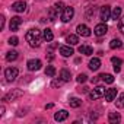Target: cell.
<instances>
[{
  "label": "cell",
  "mask_w": 124,
  "mask_h": 124,
  "mask_svg": "<svg viewBox=\"0 0 124 124\" xmlns=\"http://www.w3.org/2000/svg\"><path fill=\"white\" fill-rule=\"evenodd\" d=\"M25 38H26V41H28V44L31 47H39L41 39H42V32L39 29H37V28H32V29H29L26 32Z\"/></svg>",
  "instance_id": "cell-1"
},
{
  "label": "cell",
  "mask_w": 124,
  "mask_h": 124,
  "mask_svg": "<svg viewBox=\"0 0 124 124\" xmlns=\"http://www.w3.org/2000/svg\"><path fill=\"white\" fill-rule=\"evenodd\" d=\"M73 16H75V9L70 8V6H66L63 9V12H61V15H60V19L64 23H67V22H70L73 19Z\"/></svg>",
  "instance_id": "cell-2"
},
{
  "label": "cell",
  "mask_w": 124,
  "mask_h": 124,
  "mask_svg": "<svg viewBox=\"0 0 124 124\" xmlns=\"http://www.w3.org/2000/svg\"><path fill=\"white\" fill-rule=\"evenodd\" d=\"M105 92H107V89L104 88V86H96V88H93L91 92H89V98L93 101V99H99V98H102V96H105Z\"/></svg>",
  "instance_id": "cell-3"
},
{
  "label": "cell",
  "mask_w": 124,
  "mask_h": 124,
  "mask_svg": "<svg viewBox=\"0 0 124 124\" xmlns=\"http://www.w3.org/2000/svg\"><path fill=\"white\" fill-rule=\"evenodd\" d=\"M21 96H22V91H19V89H12L9 93L5 95L3 101H5V102H12V101L18 99V98H21Z\"/></svg>",
  "instance_id": "cell-4"
},
{
  "label": "cell",
  "mask_w": 124,
  "mask_h": 124,
  "mask_svg": "<svg viewBox=\"0 0 124 124\" xmlns=\"http://www.w3.org/2000/svg\"><path fill=\"white\" fill-rule=\"evenodd\" d=\"M111 8L109 6H102L101 8V10H99V19L102 21V22H107V21H109L111 19Z\"/></svg>",
  "instance_id": "cell-5"
},
{
  "label": "cell",
  "mask_w": 124,
  "mask_h": 124,
  "mask_svg": "<svg viewBox=\"0 0 124 124\" xmlns=\"http://www.w3.org/2000/svg\"><path fill=\"white\" fill-rule=\"evenodd\" d=\"M18 73H19V70H18L16 67H9V69H6V72H5V78H6L8 82H13V80L18 78Z\"/></svg>",
  "instance_id": "cell-6"
},
{
  "label": "cell",
  "mask_w": 124,
  "mask_h": 124,
  "mask_svg": "<svg viewBox=\"0 0 124 124\" xmlns=\"http://www.w3.org/2000/svg\"><path fill=\"white\" fill-rule=\"evenodd\" d=\"M107 32H108V26H107V23H105V22L98 23V25L95 26V29H93V34H95L96 37H104Z\"/></svg>",
  "instance_id": "cell-7"
},
{
  "label": "cell",
  "mask_w": 124,
  "mask_h": 124,
  "mask_svg": "<svg viewBox=\"0 0 124 124\" xmlns=\"http://www.w3.org/2000/svg\"><path fill=\"white\" fill-rule=\"evenodd\" d=\"M26 66H28V70L35 72V70H39L41 69L42 63H41V60H38V58H32V60H29L28 63H26Z\"/></svg>",
  "instance_id": "cell-8"
},
{
  "label": "cell",
  "mask_w": 124,
  "mask_h": 124,
  "mask_svg": "<svg viewBox=\"0 0 124 124\" xmlns=\"http://www.w3.org/2000/svg\"><path fill=\"white\" fill-rule=\"evenodd\" d=\"M21 25H22V19H21L19 16H15V18H12V19H10L9 28H10V31L16 32V31L19 29V26H21Z\"/></svg>",
  "instance_id": "cell-9"
},
{
  "label": "cell",
  "mask_w": 124,
  "mask_h": 124,
  "mask_svg": "<svg viewBox=\"0 0 124 124\" xmlns=\"http://www.w3.org/2000/svg\"><path fill=\"white\" fill-rule=\"evenodd\" d=\"M12 9H13L15 12H18V13H22V12H25V10H26V3L23 2V0L15 2V3L12 5Z\"/></svg>",
  "instance_id": "cell-10"
},
{
  "label": "cell",
  "mask_w": 124,
  "mask_h": 124,
  "mask_svg": "<svg viewBox=\"0 0 124 124\" xmlns=\"http://www.w3.org/2000/svg\"><path fill=\"white\" fill-rule=\"evenodd\" d=\"M76 31H78V34L79 35H82V37H91V29H89V26H86V25H83V23H80V25H78V28H76Z\"/></svg>",
  "instance_id": "cell-11"
},
{
  "label": "cell",
  "mask_w": 124,
  "mask_h": 124,
  "mask_svg": "<svg viewBox=\"0 0 124 124\" xmlns=\"http://www.w3.org/2000/svg\"><path fill=\"white\" fill-rule=\"evenodd\" d=\"M115 98H117V89L115 88L107 89V92H105V101L107 102H112V101H115Z\"/></svg>",
  "instance_id": "cell-12"
},
{
  "label": "cell",
  "mask_w": 124,
  "mask_h": 124,
  "mask_svg": "<svg viewBox=\"0 0 124 124\" xmlns=\"http://www.w3.org/2000/svg\"><path fill=\"white\" fill-rule=\"evenodd\" d=\"M67 117H69V112L66 109H61V111L54 114V120L55 121H64V120H67Z\"/></svg>",
  "instance_id": "cell-13"
},
{
  "label": "cell",
  "mask_w": 124,
  "mask_h": 124,
  "mask_svg": "<svg viewBox=\"0 0 124 124\" xmlns=\"http://www.w3.org/2000/svg\"><path fill=\"white\" fill-rule=\"evenodd\" d=\"M60 54L63 57H70L73 54V48L70 45H61L60 47Z\"/></svg>",
  "instance_id": "cell-14"
},
{
  "label": "cell",
  "mask_w": 124,
  "mask_h": 124,
  "mask_svg": "<svg viewBox=\"0 0 124 124\" xmlns=\"http://www.w3.org/2000/svg\"><path fill=\"white\" fill-rule=\"evenodd\" d=\"M101 67V60L98 58V57H93V58H91V61H89V69L91 70H98Z\"/></svg>",
  "instance_id": "cell-15"
},
{
  "label": "cell",
  "mask_w": 124,
  "mask_h": 124,
  "mask_svg": "<svg viewBox=\"0 0 124 124\" xmlns=\"http://www.w3.org/2000/svg\"><path fill=\"white\" fill-rule=\"evenodd\" d=\"M108 121H109L111 124H117V123L121 121V115H120L118 112H109V115H108Z\"/></svg>",
  "instance_id": "cell-16"
},
{
  "label": "cell",
  "mask_w": 124,
  "mask_h": 124,
  "mask_svg": "<svg viewBox=\"0 0 124 124\" xmlns=\"http://www.w3.org/2000/svg\"><path fill=\"white\" fill-rule=\"evenodd\" d=\"M42 38H44V41H47V42H51L53 41V38H54V34H53V31L51 29H44L42 31Z\"/></svg>",
  "instance_id": "cell-17"
},
{
  "label": "cell",
  "mask_w": 124,
  "mask_h": 124,
  "mask_svg": "<svg viewBox=\"0 0 124 124\" xmlns=\"http://www.w3.org/2000/svg\"><path fill=\"white\" fill-rule=\"evenodd\" d=\"M79 53L85 54V55H91V54H93V48L91 45H80L79 47Z\"/></svg>",
  "instance_id": "cell-18"
},
{
  "label": "cell",
  "mask_w": 124,
  "mask_h": 124,
  "mask_svg": "<svg viewBox=\"0 0 124 124\" xmlns=\"http://www.w3.org/2000/svg\"><path fill=\"white\" fill-rule=\"evenodd\" d=\"M70 78H72V73L67 70V69H63L60 72V79L64 80V82H70Z\"/></svg>",
  "instance_id": "cell-19"
},
{
  "label": "cell",
  "mask_w": 124,
  "mask_h": 124,
  "mask_svg": "<svg viewBox=\"0 0 124 124\" xmlns=\"http://www.w3.org/2000/svg\"><path fill=\"white\" fill-rule=\"evenodd\" d=\"M66 42H69V45H76L79 42V37L75 35V34H70L66 37Z\"/></svg>",
  "instance_id": "cell-20"
},
{
  "label": "cell",
  "mask_w": 124,
  "mask_h": 124,
  "mask_svg": "<svg viewBox=\"0 0 124 124\" xmlns=\"http://www.w3.org/2000/svg\"><path fill=\"white\" fill-rule=\"evenodd\" d=\"M57 16H58V10H57L55 8H51V9L48 10V19H50V21H55Z\"/></svg>",
  "instance_id": "cell-21"
},
{
  "label": "cell",
  "mask_w": 124,
  "mask_h": 124,
  "mask_svg": "<svg viewBox=\"0 0 124 124\" xmlns=\"http://www.w3.org/2000/svg\"><path fill=\"white\" fill-rule=\"evenodd\" d=\"M69 104H70L72 108H79L82 105V99H79V98H70Z\"/></svg>",
  "instance_id": "cell-22"
},
{
  "label": "cell",
  "mask_w": 124,
  "mask_h": 124,
  "mask_svg": "<svg viewBox=\"0 0 124 124\" xmlns=\"http://www.w3.org/2000/svg\"><path fill=\"white\" fill-rule=\"evenodd\" d=\"M109 47H111L112 50H115V48H121V47H123V42H121L118 38H114V39L109 42Z\"/></svg>",
  "instance_id": "cell-23"
},
{
  "label": "cell",
  "mask_w": 124,
  "mask_h": 124,
  "mask_svg": "<svg viewBox=\"0 0 124 124\" xmlns=\"http://www.w3.org/2000/svg\"><path fill=\"white\" fill-rule=\"evenodd\" d=\"M16 58H18V51H15V50L9 51V53L6 54V60H8V61H15Z\"/></svg>",
  "instance_id": "cell-24"
},
{
  "label": "cell",
  "mask_w": 124,
  "mask_h": 124,
  "mask_svg": "<svg viewBox=\"0 0 124 124\" xmlns=\"http://www.w3.org/2000/svg\"><path fill=\"white\" fill-rule=\"evenodd\" d=\"M120 16H121V8H115L111 13V19L117 21V19H120Z\"/></svg>",
  "instance_id": "cell-25"
},
{
  "label": "cell",
  "mask_w": 124,
  "mask_h": 124,
  "mask_svg": "<svg viewBox=\"0 0 124 124\" xmlns=\"http://www.w3.org/2000/svg\"><path fill=\"white\" fill-rule=\"evenodd\" d=\"M45 75H47L48 78H54V76H55V67H54V66H47Z\"/></svg>",
  "instance_id": "cell-26"
},
{
  "label": "cell",
  "mask_w": 124,
  "mask_h": 124,
  "mask_svg": "<svg viewBox=\"0 0 124 124\" xmlns=\"http://www.w3.org/2000/svg\"><path fill=\"white\" fill-rule=\"evenodd\" d=\"M99 78H101L105 83H112V82H114V76H112V75H108V73H107V75L104 73V75H101Z\"/></svg>",
  "instance_id": "cell-27"
},
{
  "label": "cell",
  "mask_w": 124,
  "mask_h": 124,
  "mask_svg": "<svg viewBox=\"0 0 124 124\" xmlns=\"http://www.w3.org/2000/svg\"><path fill=\"white\" fill-rule=\"evenodd\" d=\"M115 105H117V108H124V93H121V95L117 98Z\"/></svg>",
  "instance_id": "cell-28"
},
{
  "label": "cell",
  "mask_w": 124,
  "mask_h": 124,
  "mask_svg": "<svg viewBox=\"0 0 124 124\" xmlns=\"http://www.w3.org/2000/svg\"><path fill=\"white\" fill-rule=\"evenodd\" d=\"M76 80H78V83H85V82L88 80V76H86L85 73H80V75L76 78Z\"/></svg>",
  "instance_id": "cell-29"
},
{
  "label": "cell",
  "mask_w": 124,
  "mask_h": 124,
  "mask_svg": "<svg viewBox=\"0 0 124 124\" xmlns=\"http://www.w3.org/2000/svg\"><path fill=\"white\" fill-rule=\"evenodd\" d=\"M63 83H66V82H64V80H61V79H55V80H53L51 86H53V88H60Z\"/></svg>",
  "instance_id": "cell-30"
},
{
  "label": "cell",
  "mask_w": 124,
  "mask_h": 124,
  "mask_svg": "<svg viewBox=\"0 0 124 124\" xmlns=\"http://www.w3.org/2000/svg\"><path fill=\"white\" fill-rule=\"evenodd\" d=\"M111 61H112V64H114V66H121V64H123V60L118 58V57H112Z\"/></svg>",
  "instance_id": "cell-31"
},
{
  "label": "cell",
  "mask_w": 124,
  "mask_h": 124,
  "mask_svg": "<svg viewBox=\"0 0 124 124\" xmlns=\"http://www.w3.org/2000/svg\"><path fill=\"white\" fill-rule=\"evenodd\" d=\"M54 8H55V9H57V10H58V12H63V9H64V8H66V6H64V5H63V2H57V3H55V5H54Z\"/></svg>",
  "instance_id": "cell-32"
},
{
  "label": "cell",
  "mask_w": 124,
  "mask_h": 124,
  "mask_svg": "<svg viewBox=\"0 0 124 124\" xmlns=\"http://www.w3.org/2000/svg\"><path fill=\"white\" fill-rule=\"evenodd\" d=\"M9 44H10V45H13V47H15V45H18V44H19L18 37H10V38H9Z\"/></svg>",
  "instance_id": "cell-33"
},
{
  "label": "cell",
  "mask_w": 124,
  "mask_h": 124,
  "mask_svg": "<svg viewBox=\"0 0 124 124\" xmlns=\"http://www.w3.org/2000/svg\"><path fill=\"white\" fill-rule=\"evenodd\" d=\"M118 28H120V31L124 34V16L120 19V22H118Z\"/></svg>",
  "instance_id": "cell-34"
},
{
  "label": "cell",
  "mask_w": 124,
  "mask_h": 124,
  "mask_svg": "<svg viewBox=\"0 0 124 124\" xmlns=\"http://www.w3.org/2000/svg\"><path fill=\"white\" fill-rule=\"evenodd\" d=\"M5 28V16L2 15V16H0V29H3Z\"/></svg>",
  "instance_id": "cell-35"
},
{
  "label": "cell",
  "mask_w": 124,
  "mask_h": 124,
  "mask_svg": "<svg viewBox=\"0 0 124 124\" xmlns=\"http://www.w3.org/2000/svg\"><path fill=\"white\" fill-rule=\"evenodd\" d=\"M3 112H5V107H0V115H3Z\"/></svg>",
  "instance_id": "cell-36"
}]
</instances>
